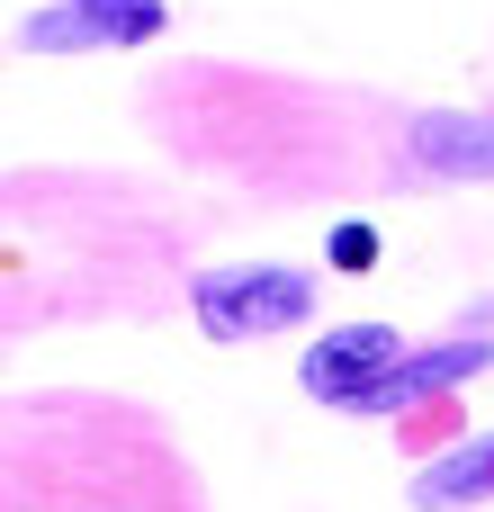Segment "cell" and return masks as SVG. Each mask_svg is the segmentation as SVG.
<instances>
[{
  "label": "cell",
  "mask_w": 494,
  "mask_h": 512,
  "mask_svg": "<svg viewBox=\"0 0 494 512\" xmlns=\"http://www.w3.org/2000/svg\"><path fill=\"white\" fill-rule=\"evenodd\" d=\"M396 351H405V342H396L387 324H342V333H324V342L306 351V369H297V378H306V396H324V405H333L342 387L378 378V369H387Z\"/></svg>",
  "instance_id": "5b68a950"
},
{
  "label": "cell",
  "mask_w": 494,
  "mask_h": 512,
  "mask_svg": "<svg viewBox=\"0 0 494 512\" xmlns=\"http://www.w3.org/2000/svg\"><path fill=\"white\" fill-rule=\"evenodd\" d=\"M189 297H198L207 342H252V333H288V324L315 315V279L279 270V261H261V270H207V279H189Z\"/></svg>",
  "instance_id": "6da1fadb"
},
{
  "label": "cell",
  "mask_w": 494,
  "mask_h": 512,
  "mask_svg": "<svg viewBox=\"0 0 494 512\" xmlns=\"http://www.w3.org/2000/svg\"><path fill=\"white\" fill-rule=\"evenodd\" d=\"M405 153L441 180H494V117H414L405 126Z\"/></svg>",
  "instance_id": "277c9868"
},
{
  "label": "cell",
  "mask_w": 494,
  "mask_h": 512,
  "mask_svg": "<svg viewBox=\"0 0 494 512\" xmlns=\"http://www.w3.org/2000/svg\"><path fill=\"white\" fill-rule=\"evenodd\" d=\"M369 261H378V234L369 225H342L333 234V270H369Z\"/></svg>",
  "instance_id": "52a82bcc"
},
{
  "label": "cell",
  "mask_w": 494,
  "mask_h": 512,
  "mask_svg": "<svg viewBox=\"0 0 494 512\" xmlns=\"http://www.w3.org/2000/svg\"><path fill=\"white\" fill-rule=\"evenodd\" d=\"M162 36V0H54L18 27L27 54H81V45H144Z\"/></svg>",
  "instance_id": "3957f363"
},
{
  "label": "cell",
  "mask_w": 494,
  "mask_h": 512,
  "mask_svg": "<svg viewBox=\"0 0 494 512\" xmlns=\"http://www.w3.org/2000/svg\"><path fill=\"white\" fill-rule=\"evenodd\" d=\"M494 369L486 342H441V351H396L378 378H360V387H342L333 405L342 414H405V405H432L441 387H459V378H477Z\"/></svg>",
  "instance_id": "7a4b0ae2"
},
{
  "label": "cell",
  "mask_w": 494,
  "mask_h": 512,
  "mask_svg": "<svg viewBox=\"0 0 494 512\" xmlns=\"http://www.w3.org/2000/svg\"><path fill=\"white\" fill-rule=\"evenodd\" d=\"M414 504H423V512L494 504V432H477V441H459L450 459H432V468L414 477Z\"/></svg>",
  "instance_id": "8992f818"
}]
</instances>
